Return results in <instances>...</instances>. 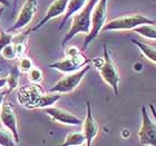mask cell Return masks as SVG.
<instances>
[{
	"label": "cell",
	"mask_w": 156,
	"mask_h": 146,
	"mask_svg": "<svg viewBox=\"0 0 156 146\" xmlns=\"http://www.w3.org/2000/svg\"><path fill=\"white\" fill-rule=\"evenodd\" d=\"M7 85V78L6 77H0V89H3Z\"/></svg>",
	"instance_id": "cell-27"
},
{
	"label": "cell",
	"mask_w": 156,
	"mask_h": 146,
	"mask_svg": "<svg viewBox=\"0 0 156 146\" xmlns=\"http://www.w3.org/2000/svg\"><path fill=\"white\" fill-rule=\"evenodd\" d=\"M128 135H129V132H128V130H124L123 136H128Z\"/></svg>",
	"instance_id": "cell-31"
},
{
	"label": "cell",
	"mask_w": 156,
	"mask_h": 146,
	"mask_svg": "<svg viewBox=\"0 0 156 146\" xmlns=\"http://www.w3.org/2000/svg\"><path fill=\"white\" fill-rule=\"evenodd\" d=\"M0 122L7 130H9L12 135L16 143H19L20 137L18 133V126H17V117L13 110V106L11 103L3 101V104L0 107Z\"/></svg>",
	"instance_id": "cell-10"
},
{
	"label": "cell",
	"mask_w": 156,
	"mask_h": 146,
	"mask_svg": "<svg viewBox=\"0 0 156 146\" xmlns=\"http://www.w3.org/2000/svg\"><path fill=\"white\" fill-rule=\"evenodd\" d=\"M144 23H155V20L150 19L144 15H127L111 20L103 27V31H114V30H133L134 28Z\"/></svg>",
	"instance_id": "cell-6"
},
{
	"label": "cell",
	"mask_w": 156,
	"mask_h": 146,
	"mask_svg": "<svg viewBox=\"0 0 156 146\" xmlns=\"http://www.w3.org/2000/svg\"><path fill=\"white\" fill-rule=\"evenodd\" d=\"M13 35L11 33L5 31L2 28H0V52L2 50L3 47H6L7 45H9L12 42Z\"/></svg>",
	"instance_id": "cell-25"
},
{
	"label": "cell",
	"mask_w": 156,
	"mask_h": 146,
	"mask_svg": "<svg viewBox=\"0 0 156 146\" xmlns=\"http://www.w3.org/2000/svg\"><path fill=\"white\" fill-rule=\"evenodd\" d=\"M60 99V95L57 94V93H50L49 94H44L39 101L38 105H37V108H46L49 107V106H54V104H56L57 101Z\"/></svg>",
	"instance_id": "cell-20"
},
{
	"label": "cell",
	"mask_w": 156,
	"mask_h": 146,
	"mask_svg": "<svg viewBox=\"0 0 156 146\" xmlns=\"http://www.w3.org/2000/svg\"><path fill=\"white\" fill-rule=\"evenodd\" d=\"M16 144L17 143L15 142L9 130L6 132L3 130H0V146H13Z\"/></svg>",
	"instance_id": "cell-23"
},
{
	"label": "cell",
	"mask_w": 156,
	"mask_h": 146,
	"mask_svg": "<svg viewBox=\"0 0 156 146\" xmlns=\"http://www.w3.org/2000/svg\"><path fill=\"white\" fill-rule=\"evenodd\" d=\"M133 30L134 33H137L147 39H156V26L154 23H144L134 28Z\"/></svg>",
	"instance_id": "cell-18"
},
{
	"label": "cell",
	"mask_w": 156,
	"mask_h": 146,
	"mask_svg": "<svg viewBox=\"0 0 156 146\" xmlns=\"http://www.w3.org/2000/svg\"><path fill=\"white\" fill-rule=\"evenodd\" d=\"M66 57L65 58L57 60V62L49 64V68H54L58 72H62L64 74L67 73L76 72L78 69L83 68L85 65H87L91 62V59H88L84 55V52H81L77 47L70 46L65 50Z\"/></svg>",
	"instance_id": "cell-3"
},
{
	"label": "cell",
	"mask_w": 156,
	"mask_h": 146,
	"mask_svg": "<svg viewBox=\"0 0 156 146\" xmlns=\"http://www.w3.org/2000/svg\"><path fill=\"white\" fill-rule=\"evenodd\" d=\"M1 70H2V69H1V68H0V72H1Z\"/></svg>",
	"instance_id": "cell-33"
},
{
	"label": "cell",
	"mask_w": 156,
	"mask_h": 146,
	"mask_svg": "<svg viewBox=\"0 0 156 146\" xmlns=\"http://www.w3.org/2000/svg\"><path fill=\"white\" fill-rule=\"evenodd\" d=\"M19 69H18V67H13L11 70L9 72V74H8V76H7V85L6 87H8V93H11L12 91H15V89H17V87H18V84H19Z\"/></svg>",
	"instance_id": "cell-19"
},
{
	"label": "cell",
	"mask_w": 156,
	"mask_h": 146,
	"mask_svg": "<svg viewBox=\"0 0 156 146\" xmlns=\"http://www.w3.org/2000/svg\"><path fill=\"white\" fill-rule=\"evenodd\" d=\"M98 0H88L86 5L81 8L78 12H76L73 16L72 26L69 31L62 38V47L65 48V46L72 40L74 37H76L78 34H86L87 35L90 31L91 26V12L94 9L95 5L97 3Z\"/></svg>",
	"instance_id": "cell-1"
},
{
	"label": "cell",
	"mask_w": 156,
	"mask_h": 146,
	"mask_svg": "<svg viewBox=\"0 0 156 146\" xmlns=\"http://www.w3.org/2000/svg\"><path fill=\"white\" fill-rule=\"evenodd\" d=\"M45 113L48 115L52 120L58 122L60 124H65V125H70V126H79L83 124V120L74 115L73 113L65 110L62 108L55 107V106H49V107L44 108Z\"/></svg>",
	"instance_id": "cell-11"
},
{
	"label": "cell",
	"mask_w": 156,
	"mask_h": 146,
	"mask_svg": "<svg viewBox=\"0 0 156 146\" xmlns=\"http://www.w3.org/2000/svg\"><path fill=\"white\" fill-rule=\"evenodd\" d=\"M30 31H26V33L19 34L17 36H13L12 39V46L15 50H16L17 57L19 58L21 56H25L28 49V36H29Z\"/></svg>",
	"instance_id": "cell-15"
},
{
	"label": "cell",
	"mask_w": 156,
	"mask_h": 146,
	"mask_svg": "<svg viewBox=\"0 0 156 146\" xmlns=\"http://www.w3.org/2000/svg\"><path fill=\"white\" fill-rule=\"evenodd\" d=\"M86 2H87V0H69L68 5H67V9H66L65 13H64V17H62V23H60V25H59L58 29L62 30V28H64V26L66 25V23H67L76 12H78V11L86 5Z\"/></svg>",
	"instance_id": "cell-14"
},
{
	"label": "cell",
	"mask_w": 156,
	"mask_h": 146,
	"mask_svg": "<svg viewBox=\"0 0 156 146\" xmlns=\"http://www.w3.org/2000/svg\"><path fill=\"white\" fill-rule=\"evenodd\" d=\"M130 41L140 48L142 54L147 59H150L151 62H153L156 64V48L154 46L150 45V44H146V42H140L138 40H136V39H130Z\"/></svg>",
	"instance_id": "cell-16"
},
{
	"label": "cell",
	"mask_w": 156,
	"mask_h": 146,
	"mask_svg": "<svg viewBox=\"0 0 156 146\" xmlns=\"http://www.w3.org/2000/svg\"><path fill=\"white\" fill-rule=\"evenodd\" d=\"M150 108H151V112H152V114H153L154 119L156 120V108H155V106H154L153 104H151L150 105Z\"/></svg>",
	"instance_id": "cell-28"
},
{
	"label": "cell",
	"mask_w": 156,
	"mask_h": 146,
	"mask_svg": "<svg viewBox=\"0 0 156 146\" xmlns=\"http://www.w3.org/2000/svg\"><path fill=\"white\" fill-rule=\"evenodd\" d=\"M103 52H104V57L103 58L91 59V62L94 64V66L99 72V75L103 78V80L112 87L115 96H118V93H119L118 86H119L120 81L118 67L114 62V60L112 59L111 54L108 52L106 44L103 45Z\"/></svg>",
	"instance_id": "cell-2"
},
{
	"label": "cell",
	"mask_w": 156,
	"mask_h": 146,
	"mask_svg": "<svg viewBox=\"0 0 156 146\" xmlns=\"http://www.w3.org/2000/svg\"><path fill=\"white\" fill-rule=\"evenodd\" d=\"M81 125H83V133H84L85 138H86V145L90 146L93 143V140L97 136L99 127H98L97 122L95 120L94 116H93L91 106L89 101L86 103V117H85Z\"/></svg>",
	"instance_id": "cell-13"
},
{
	"label": "cell",
	"mask_w": 156,
	"mask_h": 146,
	"mask_svg": "<svg viewBox=\"0 0 156 146\" xmlns=\"http://www.w3.org/2000/svg\"><path fill=\"white\" fill-rule=\"evenodd\" d=\"M45 91L39 84H31L25 85L18 89L17 94V101L21 106L28 108V109H35L37 108L40 98Z\"/></svg>",
	"instance_id": "cell-7"
},
{
	"label": "cell",
	"mask_w": 156,
	"mask_h": 146,
	"mask_svg": "<svg viewBox=\"0 0 156 146\" xmlns=\"http://www.w3.org/2000/svg\"><path fill=\"white\" fill-rule=\"evenodd\" d=\"M107 7H108V0H98L97 3L95 5L93 12H91V26L90 31L86 35L83 49H87V47L91 44L98 34L101 33L104 25L107 20Z\"/></svg>",
	"instance_id": "cell-4"
},
{
	"label": "cell",
	"mask_w": 156,
	"mask_h": 146,
	"mask_svg": "<svg viewBox=\"0 0 156 146\" xmlns=\"http://www.w3.org/2000/svg\"><path fill=\"white\" fill-rule=\"evenodd\" d=\"M27 74H28V78H29L30 83H34V84H40L42 78H44L42 70L38 67H35V66Z\"/></svg>",
	"instance_id": "cell-22"
},
{
	"label": "cell",
	"mask_w": 156,
	"mask_h": 146,
	"mask_svg": "<svg viewBox=\"0 0 156 146\" xmlns=\"http://www.w3.org/2000/svg\"><path fill=\"white\" fill-rule=\"evenodd\" d=\"M0 5L3 7H9L10 6V1L9 0H0Z\"/></svg>",
	"instance_id": "cell-29"
},
{
	"label": "cell",
	"mask_w": 156,
	"mask_h": 146,
	"mask_svg": "<svg viewBox=\"0 0 156 146\" xmlns=\"http://www.w3.org/2000/svg\"><path fill=\"white\" fill-rule=\"evenodd\" d=\"M17 2H18V0H13V13L16 12V9H17Z\"/></svg>",
	"instance_id": "cell-30"
},
{
	"label": "cell",
	"mask_w": 156,
	"mask_h": 146,
	"mask_svg": "<svg viewBox=\"0 0 156 146\" xmlns=\"http://www.w3.org/2000/svg\"><path fill=\"white\" fill-rule=\"evenodd\" d=\"M2 13H3V9L1 8L0 9V23H1V18H2Z\"/></svg>",
	"instance_id": "cell-32"
},
{
	"label": "cell",
	"mask_w": 156,
	"mask_h": 146,
	"mask_svg": "<svg viewBox=\"0 0 156 146\" xmlns=\"http://www.w3.org/2000/svg\"><path fill=\"white\" fill-rule=\"evenodd\" d=\"M138 137L140 145L156 146V120L151 118L145 106H142V125Z\"/></svg>",
	"instance_id": "cell-8"
},
{
	"label": "cell",
	"mask_w": 156,
	"mask_h": 146,
	"mask_svg": "<svg viewBox=\"0 0 156 146\" xmlns=\"http://www.w3.org/2000/svg\"><path fill=\"white\" fill-rule=\"evenodd\" d=\"M37 9H38V0H27L21 7L15 23L10 28H8L7 31L15 33L17 30L23 29L26 26H28L31 23L35 13L37 12Z\"/></svg>",
	"instance_id": "cell-9"
},
{
	"label": "cell",
	"mask_w": 156,
	"mask_h": 146,
	"mask_svg": "<svg viewBox=\"0 0 156 146\" xmlns=\"http://www.w3.org/2000/svg\"><path fill=\"white\" fill-rule=\"evenodd\" d=\"M18 69H19L20 73H23V74H27L30 69L34 67V62L29 57H27L26 55L19 57V60H18V65H17Z\"/></svg>",
	"instance_id": "cell-21"
},
{
	"label": "cell",
	"mask_w": 156,
	"mask_h": 146,
	"mask_svg": "<svg viewBox=\"0 0 156 146\" xmlns=\"http://www.w3.org/2000/svg\"><path fill=\"white\" fill-rule=\"evenodd\" d=\"M6 94H8V91H1L0 89V107H1V105L3 104V101H5V97H6Z\"/></svg>",
	"instance_id": "cell-26"
},
{
	"label": "cell",
	"mask_w": 156,
	"mask_h": 146,
	"mask_svg": "<svg viewBox=\"0 0 156 146\" xmlns=\"http://www.w3.org/2000/svg\"><path fill=\"white\" fill-rule=\"evenodd\" d=\"M90 69L89 64L85 65L83 68L78 69L76 72L67 73V74L59 79L52 87H50V93H57V94H69L73 91H75L77 86L81 83L85 75Z\"/></svg>",
	"instance_id": "cell-5"
},
{
	"label": "cell",
	"mask_w": 156,
	"mask_h": 146,
	"mask_svg": "<svg viewBox=\"0 0 156 146\" xmlns=\"http://www.w3.org/2000/svg\"><path fill=\"white\" fill-rule=\"evenodd\" d=\"M0 54H1V56H2L5 59H7V60H15V59L18 58L16 54V50H15V48H13V46H12V42L9 44V45H7L6 47H3L2 50L0 52Z\"/></svg>",
	"instance_id": "cell-24"
},
{
	"label": "cell",
	"mask_w": 156,
	"mask_h": 146,
	"mask_svg": "<svg viewBox=\"0 0 156 146\" xmlns=\"http://www.w3.org/2000/svg\"><path fill=\"white\" fill-rule=\"evenodd\" d=\"M68 1L69 0H54L49 5L48 9L46 11L44 18L33 28V31H37L38 29H40L44 25H46V23H48L49 20L55 19V18H57L59 16H62L65 13L66 9H67Z\"/></svg>",
	"instance_id": "cell-12"
},
{
	"label": "cell",
	"mask_w": 156,
	"mask_h": 146,
	"mask_svg": "<svg viewBox=\"0 0 156 146\" xmlns=\"http://www.w3.org/2000/svg\"><path fill=\"white\" fill-rule=\"evenodd\" d=\"M86 142L85 135L83 132H73L66 136L65 141L62 142V146H78L83 145Z\"/></svg>",
	"instance_id": "cell-17"
}]
</instances>
